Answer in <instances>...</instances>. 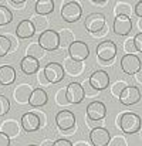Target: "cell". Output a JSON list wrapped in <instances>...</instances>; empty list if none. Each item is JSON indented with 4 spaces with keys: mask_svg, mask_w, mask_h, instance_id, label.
Segmentation results:
<instances>
[{
    "mask_svg": "<svg viewBox=\"0 0 142 146\" xmlns=\"http://www.w3.org/2000/svg\"><path fill=\"white\" fill-rule=\"evenodd\" d=\"M118 126L127 135H134L141 129V118L134 112H125L118 116Z\"/></svg>",
    "mask_w": 142,
    "mask_h": 146,
    "instance_id": "6da1fadb",
    "label": "cell"
},
{
    "mask_svg": "<svg viewBox=\"0 0 142 146\" xmlns=\"http://www.w3.org/2000/svg\"><path fill=\"white\" fill-rule=\"evenodd\" d=\"M83 16V9L77 1H67L61 7V17L67 23H75L81 19Z\"/></svg>",
    "mask_w": 142,
    "mask_h": 146,
    "instance_id": "7a4b0ae2",
    "label": "cell"
},
{
    "mask_svg": "<svg viewBox=\"0 0 142 146\" xmlns=\"http://www.w3.org/2000/svg\"><path fill=\"white\" fill-rule=\"evenodd\" d=\"M43 74H44L48 84H57V82L63 81L64 75H65V72L63 70V65L60 62H55V61L48 62L43 70Z\"/></svg>",
    "mask_w": 142,
    "mask_h": 146,
    "instance_id": "3957f363",
    "label": "cell"
},
{
    "mask_svg": "<svg viewBox=\"0 0 142 146\" xmlns=\"http://www.w3.org/2000/svg\"><path fill=\"white\" fill-rule=\"evenodd\" d=\"M55 125L60 131L68 132L75 128V115L68 109H63L55 115Z\"/></svg>",
    "mask_w": 142,
    "mask_h": 146,
    "instance_id": "277c9868",
    "label": "cell"
},
{
    "mask_svg": "<svg viewBox=\"0 0 142 146\" xmlns=\"http://www.w3.org/2000/svg\"><path fill=\"white\" fill-rule=\"evenodd\" d=\"M68 54H70L71 60H74L77 62H81V61L88 58L90 48H88L87 43H84L81 40H74V43H71L70 47H68Z\"/></svg>",
    "mask_w": 142,
    "mask_h": 146,
    "instance_id": "5b68a950",
    "label": "cell"
},
{
    "mask_svg": "<svg viewBox=\"0 0 142 146\" xmlns=\"http://www.w3.org/2000/svg\"><path fill=\"white\" fill-rule=\"evenodd\" d=\"M37 44L44 51H54L58 48V33L54 30H46L39 36Z\"/></svg>",
    "mask_w": 142,
    "mask_h": 146,
    "instance_id": "8992f818",
    "label": "cell"
},
{
    "mask_svg": "<svg viewBox=\"0 0 142 146\" xmlns=\"http://www.w3.org/2000/svg\"><path fill=\"white\" fill-rule=\"evenodd\" d=\"M121 70L128 75H135L141 71V60L135 54H125L121 58Z\"/></svg>",
    "mask_w": 142,
    "mask_h": 146,
    "instance_id": "52a82bcc",
    "label": "cell"
},
{
    "mask_svg": "<svg viewBox=\"0 0 142 146\" xmlns=\"http://www.w3.org/2000/svg\"><path fill=\"white\" fill-rule=\"evenodd\" d=\"M118 99H119V102H121L122 105H125V106L135 105V104H138L139 99H141V91H139V88L135 87V85H127V87L122 90V92L119 94Z\"/></svg>",
    "mask_w": 142,
    "mask_h": 146,
    "instance_id": "ba28073f",
    "label": "cell"
},
{
    "mask_svg": "<svg viewBox=\"0 0 142 146\" xmlns=\"http://www.w3.org/2000/svg\"><path fill=\"white\" fill-rule=\"evenodd\" d=\"M95 52L101 61H111L117 55V46L112 40H105L97 46Z\"/></svg>",
    "mask_w": 142,
    "mask_h": 146,
    "instance_id": "9c48e42d",
    "label": "cell"
},
{
    "mask_svg": "<svg viewBox=\"0 0 142 146\" xmlns=\"http://www.w3.org/2000/svg\"><path fill=\"white\" fill-rule=\"evenodd\" d=\"M84 26L90 33L97 34L98 31H101L105 27V16L102 13H91L85 17Z\"/></svg>",
    "mask_w": 142,
    "mask_h": 146,
    "instance_id": "30bf717a",
    "label": "cell"
},
{
    "mask_svg": "<svg viewBox=\"0 0 142 146\" xmlns=\"http://www.w3.org/2000/svg\"><path fill=\"white\" fill-rule=\"evenodd\" d=\"M88 82H90V85L94 90L101 92L105 88H108V85H109V75H108V72H105L102 70H98V71H95V72L91 74V77L88 78Z\"/></svg>",
    "mask_w": 142,
    "mask_h": 146,
    "instance_id": "8fae6325",
    "label": "cell"
},
{
    "mask_svg": "<svg viewBox=\"0 0 142 146\" xmlns=\"http://www.w3.org/2000/svg\"><path fill=\"white\" fill-rule=\"evenodd\" d=\"M87 116L90 121H102L107 116V106L101 101H93L87 106Z\"/></svg>",
    "mask_w": 142,
    "mask_h": 146,
    "instance_id": "7c38bea8",
    "label": "cell"
},
{
    "mask_svg": "<svg viewBox=\"0 0 142 146\" xmlns=\"http://www.w3.org/2000/svg\"><path fill=\"white\" fill-rule=\"evenodd\" d=\"M132 19L127 16H115L114 19V31L118 36H127L132 31Z\"/></svg>",
    "mask_w": 142,
    "mask_h": 146,
    "instance_id": "4fadbf2b",
    "label": "cell"
},
{
    "mask_svg": "<svg viewBox=\"0 0 142 146\" xmlns=\"http://www.w3.org/2000/svg\"><path fill=\"white\" fill-rule=\"evenodd\" d=\"M109 131L102 128V126H97L93 128L90 132V141L94 146H107L109 142Z\"/></svg>",
    "mask_w": 142,
    "mask_h": 146,
    "instance_id": "5bb4252c",
    "label": "cell"
},
{
    "mask_svg": "<svg viewBox=\"0 0 142 146\" xmlns=\"http://www.w3.org/2000/svg\"><path fill=\"white\" fill-rule=\"evenodd\" d=\"M65 98L68 104H80L84 99V91L80 82H70L65 88Z\"/></svg>",
    "mask_w": 142,
    "mask_h": 146,
    "instance_id": "9a60e30c",
    "label": "cell"
},
{
    "mask_svg": "<svg viewBox=\"0 0 142 146\" xmlns=\"http://www.w3.org/2000/svg\"><path fill=\"white\" fill-rule=\"evenodd\" d=\"M20 123L26 132H36L40 128V119H39L37 113H34V112H26L21 116Z\"/></svg>",
    "mask_w": 142,
    "mask_h": 146,
    "instance_id": "2e32d148",
    "label": "cell"
},
{
    "mask_svg": "<svg viewBox=\"0 0 142 146\" xmlns=\"http://www.w3.org/2000/svg\"><path fill=\"white\" fill-rule=\"evenodd\" d=\"M0 132L4 133L9 139L16 138V136L20 135V125L14 119H7V121L0 123Z\"/></svg>",
    "mask_w": 142,
    "mask_h": 146,
    "instance_id": "e0dca14e",
    "label": "cell"
},
{
    "mask_svg": "<svg viewBox=\"0 0 142 146\" xmlns=\"http://www.w3.org/2000/svg\"><path fill=\"white\" fill-rule=\"evenodd\" d=\"M48 101V95L47 92L43 90V88H36L31 91V95L29 99V105L33 106V108H41L47 104Z\"/></svg>",
    "mask_w": 142,
    "mask_h": 146,
    "instance_id": "ac0fdd59",
    "label": "cell"
},
{
    "mask_svg": "<svg viewBox=\"0 0 142 146\" xmlns=\"http://www.w3.org/2000/svg\"><path fill=\"white\" fill-rule=\"evenodd\" d=\"M31 91H33V87L29 85V84H20V85H17V88L13 92L16 102L17 104H29Z\"/></svg>",
    "mask_w": 142,
    "mask_h": 146,
    "instance_id": "d6986e66",
    "label": "cell"
},
{
    "mask_svg": "<svg viewBox=\"0 0 142 146\" xmlns=\"http://www.w3.org/2000/svg\"><path fill=\"white\" fill-rule=\"evenodd\" d=\"M40 68V61L33 58V57H24L21 61H20V70L26 74V75H33L39 71Z\"/></svg>",
    "mask_w": 142,
    "mask_h": 146,
    "instance_id": "ffe728a7",
    "label": "cell"
},
{
    "mask_svg": "<svg viewBox=\"0 0 142 146\" xmlns=\"http://www.w3.org/2000/svg\"><path fill=\"white\" fill-rule=\"evenodd\" d=\"M34 27L31 24V21L27 19V20H21L17 27H16V36L19 38H31L34 36Z\"/></svg>",
    "mask_w": 142,
    "mask_h": 146,
    "instance_id": "44dd1931",
    "label": "cell"
},
{
    "mask_svg": "<svg viewBox=\"0 0 142 146\" xmlns=\"http://www.w3.org/2000/svg\"><path fill=\"white\" fill-rule=\"evenodd\" d=\"M16 81V71L11 65H1L0 67V84L1 85H11Z\"/></svg>",
    "mask_w": 142,
    "mask_h": 146,
    "instance_id": "7402d4cb",
    "label": "cell"
},
{
    "mask_svg": "<svg viewBox=\"0 0 142 146\" xmlns=\"http://www.w3.org/2000/svg\"><path fill=\"white\" fill-rule=\"evenodd\" d=\"M61 65H63L64 72L67 71L70 75H78V74H81L83 70H84V65H83L81 62H77V61L71 60V58H65Z\"/></svg>",
    "mask_w": 142,
    "mask_h": 146,
    "instance_id": "603a6c76",
    "label": "cell"
},
{
    "mask_svg": "<svg viewBox=\"0 0 142 146\" xmlns=\"http://www.w3.org/2000/svg\"><path fill=\"white\" fill-rule=\"evenodd\" d=\"M34 9L39 16H47L50 13H53V10H54V1L53 0H39V1H36Z\"/></svg>",
    "mask_w": 142,
    "mask_h": 146,
    "instance_id": "cb8c5ba5",
    "label": "cell"
},
{
    "mask_svg": "<svg viewBox=\"0 0 142 146\" xmlns=\"http://www.w3.org/2000/svg\"><path fill=\"white\" fill-rule=\"evenodd\" d=\"M71 43H74V33L68 29H63L58 33V47H70Z\"/></svg>",
    "mask_w": 142,
    "mask_h": 146,
    "instance_id": "d4e9b609",
    "label": "cell"
},
{
    "mask_svg": "<svg viewBox=\"0 0 142 146\" xmlns=\"http://www.w3.org/2000/svg\"><path fill=\"white\" fill-rule=\"evenodd\" d=\"M26 52H27V57H33V58H36V60H39V61L46 55V51L41 48L37 43H31V44L27 47Z\"/></svg>",
    "mask_w": 142,
    "mask_h": 146,
    "instance_id": "484cf974",
    "label": "cell"
},
{
    "mask_svg": "<svg viewBox=\"0 0 142 146\" xmlns=\"http://www.w3.org/2000/svg\"><path fill=\"white\" fill-rule=\"evenodd\" d=\"M30 21H31V24H33V27H34V31H46V27H47L48 24V20L44 17V16H39V14H36L34 17H31L30 19Z\"/></svg>",
    "mask_w": 142,
    "mask_h": 146,
    "instance_id": "4316f807",
    "label": "cell"
},
{
    "mask_svg": "<svg viewBox=\"0 0 142 146\" xmlns=\"http://www.w3.org/2000/svg\"><path fill=\"white\" fill-rule=\"evenodd\" d=\"M132 13V7L131 4H128L127 1H118L115 4V16H127L131 17Z\"/></svg>",
    "mask_w": 142,
    "mask_h": 146,
    "instance_id": "83f0119b",
    "label": "cell"
},
{
    "mask_svg": "<svg viewBox=\"0 0 142 146\" xmlns=\"http://www.w3.org/2000/svg\"><path fill=\"white\" fill-rule=\"evenodd\" d=\"M13 20V14L11 11L6 7V6H0V26H6Z\"/></svg>",
    "mask_w": 142,
    "mask_h": 146,
    "instance_id": "f1b7e54d",
    "label": "cell"
},
{
    "mask_svg": "<svg viewBox=\"0 0 142 146\" xmlns=\"http://www.w3.org/2000/svg\"><path fill=\"white\" fill-rule=\"evenodd\" d=\"M11 48V41L6 36H0V57L7 55V52Z\"/></svg>",
    "mask_w": 142,
    "mask_h": 146,
    "instance_id": "f546056e",
    "label": "cell"
},
{
    "mask_svg": "<svg viewBox=\"0 0 142 146\" xmlns=\"http://www.w3.org/2000/svg\"><path fill=\"white\" fill-rule=\"evenodd\" d=\"M81 87H83V91H84V98L85 97H98L99 95V91H97V90H94L91 85H90V82H88V80H85L83 84H81Z\"/></svg>",
    "mask_w": 142,
    "mask_h": 146,
    "instance_id": "4dcf8cb0",
    "label": "cell"
},
{
    "mask_svg": "<svg viewBox=\"0 0 142 146\" xmlns=\"http://www.w3.org/2000/svg\"><path fill=\"white\" fill-rule=\"evenodd\" d=\"M125 87H127V82H125V81H117V82L111 87V94H112V97L118 98Z\"/></svg>",
    "mask_w": 142,
    "mask_h": 146,
    "instance_id": "1f68e13d",
    "label": "cell"
},
{
    "mask_svg": "<svg viewBox=\"0 0 142 146\" xmlns=\"http://www.w3.org/2000/svg\"><path fill=\"white\" fill-rule=\"evenodd\" d=\"M127 145H128L127 139L122 135H117L114 138H109V142H108L107 146H127Z\"/></svg>",
    "mask_w": 142,
    "mask_h": 146,
    "instance_id": "d6a6232c",
    "label": "cell"
},
{
    "mask_svg": "<svg viewBox=\"0 0 142 146\" xmlns=\"http://www.w3.org/2000/svg\"><path fill=\"white\" fill-rule=\"evenodd\" d=\"M10 111V101L7 99V97L0 95V116L6 115Z\"/></svg>",
    "mask_w": 142,
    "mask_h": 146,
    "instance_id": "836d02e7",
    "label": "cell"
},
{
    "mask_svg": "<svg viewBox=\"0 0 142 146\" xmlns=\"http://www.w3.org/2000/svg\"><path fill=\"white\" fill-rule=\"evenodd\" d=\"M55 102L58 105H68L67 102V98H65V90H60L55 95Z\"/></svg>",
    "mask_w": 142,
    "mask_h": 146,
    "instance_id": "e575fe53",
    "label": "cell"
},
{
    "mask_svg": "<svg viewBox=\"0 0 142 146\" xmlns=\"http://www.w3.org/2000/svg\"><path fill=\"white\" fill-rule=\"evenodd\" d=\"M132 41H134V46H135V50H137V52H141L142 51V33L139 31L134 38H132Z\"/></svg>",
    "mask_w": 142,
    "mask_h": 146,
    "instance_id": "d590c367",
    "label": "cell"
},
{
    "mask_svg": "<svg viewBox=\"0 0 142 146\" xmlns=\"http://www.w3.org/2000/svg\"><path fill=\"white\" fill-rule=\"evenodd\" d=\"M124 50H125V52H127V54H135V52H137L132 38H131V40H127V41L124 43Z\"/></svg>",
    "mask_w": 142,
    "mask_h": 146,
    "instance_id": "8d00e7d4",
    "label": "cell"
},
{
    "mask_svg": "<svg viewBox=\"0 0 142 146\" xmlns=\"http://www.w3.org/2000/svg\"><path fill=\"white\" fill-rule=\"evenodd\" d=\"M53 146H73V143L67 139H57L55 142H53Z\"/></svg>",
    "mask_w": 142,
    "mask_h": 146,
    "instance_id": "74e56055",
    "label": "cell"
},
{
    "mask_svg": "<svg viewBox=\"0 0 142 146\" xmlns=\"http://www.w3.org/2000/svg\"><path fill=\"white\" fill-rule=\"evenodd\" d=\"M134 11H135V16H137V17L142 19V1H138V3L135 4Z\"/></svg>",
    "mask_w": 142,
    "mask_h": 146,
    "instance_id": "f35d334b",
    "label": "cell"
},
{
    "mask_svg": "<svg viewBox=\"0 0 142 146\" xmlns=\"http://www.w3.org/2000/svg\"><path fill=\"white\" fill-rule=\"evenodd\" d=\"M0 146H10V139L0 132Z\"/></svg>",
    "mask_w": 142,
    "mask_h": 146,
    "instance_id": "ab89813d",
    "label": "cell"
},
{
    "mask_svg": "<svg viewBox=\"0 0 142 146\" xmlns=\"http://www.w3.org/2000/svg\"><path fill=\"white\" fill-rule=\"evenodd\" d=\"M37 77H39V82H40V84H48L47 80H46V77H44V74H43V71H40Z\"/></svg>",
    "mask_w": 142,
    "mask_h": 146,
    "instance_id": "60d3db41",
    "label": "cell"
},
{
    "mask_svg": "<svg viewBox=\"0 0 142 146\" xmlns=\"http://www.w3.org/2000/svg\"><path fill=\"white\" fill-rule=\"evenodd\" d=\"M37 116H39V119H40V126H44V125H46V116H44V113L40 112Z\"/></svg>",
    "mask_w": 142,
    "mask_h": 146,
    "instance_id": "b9f144b4",
    "label": "cell"
},
{
    "mask_svg": "<svg viewBox=\"0 0 142 146\" xmlns=\"http://www.w3.org/2000/svg\"><path fill=\"white\" fill-rule=\"evenodd\" d=\"M10 3H11L13 6H16V7H21V6L26 4V1H16V0H11Z\"/></svg>",
    "mask_w": 142,
    "mask_h": 146,
    "instance_id": "7bdbcfd3",
    "label": "cell"
},
{
    "mask_svg": "<svg viewBox=\"0 0 142 146\" xmlns=\"http://www.w3.org/2000/svg\"><path fill=\"white\" fill-rule=\"evenodd\" d=\"M73 146H90L87 142H84V141H78V142H75Z\"/></svg>",
    "mask_w": 142,
    "mask_h": 146,
    "instance_id": "ee69618b",
    "label": "cell"
},
{
    "mask_svg": "<svg viewBox=\"0 0 142 146\" xmlns=\"http://www.w3.org/2000/svg\"><path fill=\"white\" fill-rule=\"evenodd\" d=\"M40 146H53V142H51L50 139H46V141H43V142H41V145Z\"/></svg>",
    "mask_w": 142,
    "mask_h": 146,
    "instance_id": "f6af8a7d",
    "label": "cell"
},
{
    "mask_svg": "<svg viewBox=\"0 0 142 146\" xmlns=\"http://www.w3.org/2000/svg\"><path fill=\"white\" fill-rule=\"evenodd\" d=\"M27 146H37V145H27Z\"/></svg>",
    "mask_w": 142,
    "mask_h": 146,
    "instance_id": "bcb514c9",
    "label": "cell"
}]
</instances>
